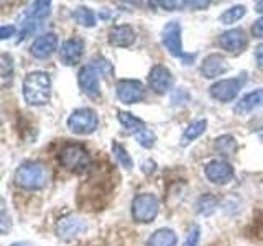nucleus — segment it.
<instances>
[{"instance_id": "13", "label": "nucleus", "mask_w": 263, "mask_h": 246, "mask_svg": "<svg viewBox=\"0 0 263 246\" xmlns=\"http://www.w3.org/2000/svg\"><path fill=\"white\" fill-rule=\"evenodd\" d=\"M86 230H87V223L76 215L64 217L56 223V233L63 240H72V238L84 233Z\"/></svg>"}, {"instance_id": "36", "label": "nucleus", "mask_w": 263, "mask_h": 246, "mask_svg": "<svg viewBox=\"0 0 263 246\" xmlns=\"http://www.w3.org/2000/svg\"><path fill=\"white\" fill-rule=\"evenodd\" d=\"M255 10H257L258 13H263V0H260V2L257 4V7H255Z\"/></svg>"}, {"instance_id": "25", "label": "nucleus", "mask_w": 263, "mask_h": 246, "mask_svg": "<svg viewBox=\"0 0 263 246\" xmlns=\"http://www.w3.org/2000/svg\"><path fill=\"white\" fill-rule=\"evenodd\" d=\"M72 16L79 25H82V27H86V28L96 27V15L87 7H78L76 10H74Z\"/></svg>"}, {"instance_id": "1", "label": "nucleus", "mask_w": 263, "mask_h": 246, "mask_svg": "<svg viewBox=\"0 0 263 246\" xmlns=\"http://www.w3.org/2000/svg\"><path fill=\"white\" fill-rule=\"evenodd\" d=\"M23 98L28 105H45L51 97V79L45 71H33L27 74L22 86Z\"/></svg>"}, {"instance_id": "5", "label": "nucleus", "mask_w": 263, "mask_h": 246, "mask_svg": "<svg viewBox=\"0 0 263 246\" xmlns=\"http://www.w3.org/2000/svg\"><path fill=\"white\" fill-rule=\"evenodd\" d=\"M247 82V76L245 72L240 74L237 77H230V79H222L214 82L209 89V94L214 100L217 102H232L234 98L238 95V92L243 89Z\"/></svg>"}, {"instance_id": "35", "label": "nucleus", "mask_w": 263, "mask_h": 246, "mask_svg": "<svg viewBox=\"0 0 263 246\" xmlns=\"http://www.w3.org/2000/svg\"><path fill=\"white\" fill-rule=\"evenodd\" d=\"M255 61H257L258 68L263 69V43L257 46V49H255Z\"/></svg>"}, {"instance_id": "9", "label": "nucleus", "mask_w": 263, "mask_h": 246, "mask_svg": "<svg viewBox=\"0 0 263 246\" xmlns=\"http://www.w3.org/2000/svg\"><path fill=\"white\" fill-rule=\"evenodd\" d=\"M148 86L155 94H166L173 87V74L166 68V66L156 64L152 68L150 74H148Z\"/></svg>"}, {"instance_id": "20", "label": "nucleus", "mask_w": 263, "mask_h": 246, "mask_svg": "<svg viewBox=\"0 0 263 246\" xmlns=\"http://www.w3.org/2000/svg\"><path fill=\"white\" fill-rule=\"evenodd\" d=\"M117 118L120 121V125L125 128V131H128V133H132V135H138L140 131H143L146 128L145 121L142 118H138L128 112H119Z\"/></svg>"}, {"instance_id": "33", "label": "nucleus", "mask_w": 263, "mask_h": 246, "mask_svg": "<svg viewBox=\"0 0 263 246\" xmlns=\"http://www.w3.org/2000/svg\"><path fill=\"white\" fill-rule=\"evenodd\" d=\"M252 35L255 38H263V16H260V18L253 23L252 27Z\"/></svg>"}, {"instance_id": "23", "label": "nucleus", "mask_w": 263, "mask_h": 246, "mask_svg": "<svg viewBox=\"0 0 263 246\" xmlns=\"http://www.w3.org/2000/svg\"><path fill=\"white\" fill-rule=\"evenodd\" d=\"M245 13H247V7L245 5H234V7L227 8L226 12H222L220 16H219V20H220V23H224V25H232V23H237L238 20H242L245 16Z\"/></svg>"}, {"instance_id": "34", "label": "nucleus", "mask_w": 263, "mask_h": 246, "mask_svg": "<svg viewBox=\"0 0 263 246\" xmlns=\"http://www.w3.org/2000/svg\"><path fill=\"white\" fill-rule=\"evenodd\" d=\"M15 27L13 25H7V27H0V39H8L15 35Z\"/></svg>"}, {"instance_id": "17", "label": "nucleus", "mask_w": 263, "mask_h": 246, "mask_svg": "<svg viewBox=\"0 0 263 246\" xmlns=\"http://www.w3.org/2000/svg\"><path fill=\"white\" fill-rule=\"evenodd\" d=\"M135 30L130 25H115L110 28L107 39L112 46L117 48H128L135 43Z\"/></svg>"}, {"instance_id": "2", "label": "nucleus", "mask_w": 263, "mask_h": 246, "mask_svg": "<svg viewBox=\"0 0 263 246\" xmlns=\"http://www.w3.org/2000/svg\"><path fill=\"white\" fill-rule=\"evenodd\" d=\"M49 172L40 162H27L15 171V182L27 191H38L48 184Z\"/></svg>"}, {"instance_id": "38", "label": "nucleus", "mask_w": 263, "mask_h": 246, "mask_svg": "<svg viewBox=\"0 0 263 246\" xmlns=\"http://www.w3.org/2000/svg\"><path fill=\"white\" fill-rule=\"evenodd\" d=\"M125 2H130V4H135L137 0H125Z\"/></svg>"}, {"instance_id": "28", "label": "nucleus", "mask_w": 263, "mask_h": 246, "mask_svg": "<svg viewBox=\"0 0 263 246\" xmlns=\"http://www.w3.org/2000/svg\"><path fill=\"white\" fill-rule=\"evenodd\" d=\"M137 138V141L140 143V146H143V148H153L155 141H156V135L153 133V131L150 128H145L143 131H140L138 135H135Z\"/></svg>"}, {"instance_id": "16", "label": "nucleus", "mask_w": 263, "mask_h": 246, "mask_svg": "<svg viewBox=\"0 0 263 246\" xmlns=\"http://www.w3.org/2000/svg\"><path fill=\"white\" fill-rule=\"evenodd\" d=\"M229 64L227 59L222 54H209L202 59L201 64V74L205 79H214L222 76L224 72H227Z\"/></svg>"}, {"instance_id": "4", "label": "nucleus", "mask_w": 263, "mask_h": 246, "mask_svg": "<svg viewBox=\"0 0 263 246\" xmlns=\"http://www.w3.org/2000/svg\"><path fill=\"white\" fill-rule=\"evenodd\" d=\"M160 210V202L153 194H138L132 200V217L137 223H152Z\"/></svg>"}, {"instance_id": "3", "label": "nucleus", "mask_w": 263, "mask_h": 246, "mask_svg": "<svg viewBox=\"0 0 263 246\" xmlns=\"http://www.w3.org/2000/svg\"><path fill=\"white\" fill-rule=\"evenodd\" d=\"M60 162L61 166L74 174H84L90 168V156L86 151V148L81 145H68L60 151Z\"/></svg>"}, {"instance_id": "37", "label": "nucleus", "mask_w": 263, "mask_h": 246, "mask_svg": "<svg viewBox=\"0 0 263 246\" xmlns=\"http://www.w3.org/2000/svg\"><path fill=\"white\" fill-rule=\"evenodd\" d=\"M12 246H33V244H27V243H15Z\"/></svg>"}, {"instance_id": "31", "label": "nucleus", "mask_w": 263, "mask_h": 246, "mask_svg": "<svg viewBox=\"0 0 263 246\" xmlns=\"http://www.w3.org/2000/svg\"><path fill=\"white\" fill-rule=\"evenodd\" d=\"M94 68L99 71V72H104V74H109L112 72V68L107 59H104V57H97V59H94Z\"/></svg>"}, {"instance_id": "39", "label": "nucleus", "mask_w": 263, "mask_h": 246, "mask_svg": "<svg viewBox=\"0 0 263 246\" xmlns=\"http://www.w3.org/2000/svg\"><path fill=\"white\" fill-rule=\"evenodd\" d=\"M260 138H261V141H263V131H261V133H260Z\"/></svg>"}, {"instance_id": "12", "label": "nucleus", "mask_w": 263, "mask_h": 246, "mask_svg": "<svg viewBox=\"0 0 263 246\" xmlns=\"http://www.w3.org/2000/svg\"><path fill=\"white\" fill-rule=\"evenodd\" d=\"M205 177L214 184H227L234 179V168L227 161L214 159L205 164L204 168Z\"/></svg>"}, {"instance_id": "24", "label": "nucleus", "mask_w": 263, "mask_h": 246, "mask_svg": "<svg viewBox=\"0 0 263 246\" xmlns=\"http://www.w3.org/2000/svg\"><path fill=\"white\" fill-rule=\"evenodd\" d=\"M237 141H235V138L234 136H230V135H222L216 139V150L220 153V154H224V156H232L237 153Z\"/></svg>"}, {"instance_id": "27", "label": "nucleus", "mask_w": 263, "mask_h": 246, "mask_svg": "<svg viewBox=\"0 0 263 246\" xmlns=\"http://www.w3.org/2000/svg\"><path fill=\"white\" fill-rule=\"evenodd\" d=\"M112 151L115 154V158H117V161L122 164V168H125V169H132V168H134V161H132L130 154L127 153V150L122 145L114 143L112 145Z\"/></svg>"}, {"instance_id": "18", "label": "nucleus", "mask_w": 263, "mask_h": 246, "mask_svg": "<svg viewBox=\"0 0 263 246\" xmlns=\"http://www.w3.org/2000/svg\"><path fill=\"white\" fill-rule=\"evenodd\" d=\"M260 107H263V89L253 90V92L243 95L240 100L235 104L234 112L238 115H245V113H250L253 110L260 109Z\"/></svg>"}, {"instance_id": "6", "label": "nucleus", "mask_w": 263, "mask_h": 246, "mask_svg": "<svg viewBox=\"0 0 263 246\" xmlns=\"http://www.w3.org/2000/svg\"><path fill=\"white\" fill-rule=\"evenodd\" d=\"M99 125V117L90 109L74 110L68 118V128L74 135H90Z\"/></svg>"}, {"instance_id": "32", "label": "nucleus", "mask_w": 263, "mask_h": 246, "mask_svg": "<svg viewBox=\"0 0 263 246\" xmlns=\"http://www.w3.org/2000/svg\"><path fill=\"white\" fill-rule=\"evenodd\" d=\"M186 2L191 5L194 10H205L211 5V0H186Z\"/></svg>"}, {"instance_id": "19", "label": "nucleus", "mask_w": 263, "mask_h": 246, "mask_svg": "<svg viewBox=\"0 0 263 246\" xmlns=\"http://www.w3.org/2000/svg\"><path fill=\"white\" fill-rule=\"evenodd\" d=\"M178 236L170 228H160L148 238L146 246H176Z\"/></svg>"}, {"instance_id": "14", "label": "nucleus", "mask_w": 263, "mask_h": 246, "mask_svg": "<svg viewBox=\"0 0 263 246\" xmlns=\"http://www.w3.org/2000/svg\"><path fill=\"white\" fill-rule=\"evenodd\" d=\"M82 53H84V41L81 38H69L61 45L60 59L64 66H76L81 61Z\"/></svg>"}, {"instance_id": "10", "label": "nucleus", "mask_w": 263, "mask_h": 246, "mask_svg": "<svg viewBox=\"0 0 263 246\" xmlns=\"http://www.w3.org/2000/svg\"><path fill=\"white\" fill-rule=\"evenodd\" d=\"M78 82L81 90L90 98H97L101 95V84H99V71L94 66H84L78 74Z\"/></svg>"}, {"instance_id": "8", "label": "nucleus", "mask_w": 263, "mask_h": 246, "mask_svg": "<svg viewBox=\"0 0 263 246\" xmlns=\"http://www.w3.org/2000/svg\"><path fill=\"white\" fill-rule=\"evenodd\" d=\"M115 94L122 104H138L145 98V86L135 79H120L115 86Z\"/></svg>"}, {"instance_id": "29", "label": "nucleus", "mask_w": 263, "mask_h": 246, "mask_svg": "<svg viewBox=\"0 0 263 246\" xmlns=\"http://www.w3.org/2000/svg\"><path fill=\"white\" fill-rule=\"evenodd\" d=\"M158 5L166 12H175V10H181L186 5V0H156Z\"/></svg>"}, {"instance_id": "7", "label": "nucleus", "mask_w": 263, "mask_h": 246, "mask_svg": "<svg viewBox=\"0 0 263 246\" xmlns=\"http://www.w3.org/2000/svg\"><path fill=\"white\" fill-rule=\"evenodd\" d=\"M161 43L168 49V53L175 57L187 61V56L183 49V38H181V23L178 20H171L161 30Z\"/></svg>"}, {"instance_id": "26", "label": "nucleus", "mask_w": 263, "mask_h": 246, "mask_svg": "<svg viewBox=\"0 0 263 246\" xmlns=\"http://www.w3.org/2000/svg\"><path fill=\"white\" fill-rule=\"evenodd\" d=\"M216 207H217V199L211 194H205L197 200V212H199L201 215H211V213L216 210Z\"/></svg>"}, {"instance_id": "22", "label": "nucleus", "mask_w": 263, "mask_h": 246, "mask_svg": "<svg viewBox=\"0 0 263 246\" xmlns=\"http://www.w3.org/2000/svg\"><path fill=\"white\" fill-rule=\"evenodd\" d=\"M205 128H208V120H197V121H193L191 125H189L184 131L183 135H181V145L186 146L189 143H193L196 138H199Z\"/></svg>"}, {"instance_id": "30", "label": "nucleus", "mask_w": 263, "mask_h": 246, "mask_svg": "<svg viewBox=\"0 0 263 246\" xmlns=\"http://www.w3.org/2000/svg\"><path fill=\"white\" fill-rule=\"evenodd\" d=\"M199 238H201V228L199 227H193L191 232L187 233L184 246H197L199 244Z\"/></svg>"}, {"instance_id": "15", "label": "nucleus", "mask_w": 263, "mask_h": 246, "mask_svg": "<svg viewBox=\"0 0 263 246\" xmlns=\"http://www.w3.org/2000/svg\"><path fill=\"white\" fill-rule=\"evenodd\" d=\"M58 48V36L54 33H45V35L38 36L33 45L30 46V53L36 59H46L51 56Z\"/></svg>"}, {"instance_id": "21", "label": "nucleus", "mask_w": 263, "mask_h": 246, "mask_svg": "<svg viewBox=\"0 0 263 246\" xmlns=\"http://www.w3.org/2000/svg\"><path fill=\"white\" fill-rule=\"evenodd\" d=\"M49 12H51V0H35L28 8L27 18H28V22L36 23L40 20L46 18Z\"/></svg>"}, {"instance_id": "11", "label": "nucleus", "mask_w": 263, "mask_h": 246, "mask_svg": "<svg viewBox=\"0 0 263 246\" xmlns=\"http://www.w3.org/2000/svg\"><path fill=\"white\" fill-rule=\"evenodd\" d=\"M247 43H249V39H247L245 31L242 28L227 30L219 36V46L230 54L242 53L247 46Z\"/></svg>"}]
</instances>
